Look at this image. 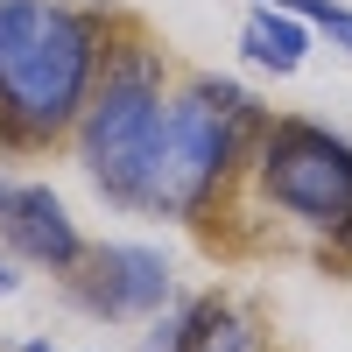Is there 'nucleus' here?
I'll return each mask as SVG.
<instances>
[{
  "mask_svg": "<svg viewBox=\"0 0 352 352\" xmlns=\"http://www.w3.org/2000/svg\"><path fill=\"white\" fill-rule=\"evenodd\" d=\"M99 78V21L64 0H0V120L21 141L64 134Z\"/></svg>",
  "mask_w": 352,
  "mask_h": 352,
  "instance_id": "nucleus-1",
  "label": "nucleus"
},
{
  "mask_svg": "<svg viewBox=\"0 0 352 352\" xmlns=\"http://www.w3.org/2000/svg\"><path fill=\"white\" fill-rule=\"evenodd\" d=\"M247 120H254V99L240 85H219V78H197L190 92L162 99L155 134L134 162L127 204L134 212H162V219H190L219 190V176L232 169Z\"/></svg>",
  "mask_w": 352,
  "mask_h": 352,
  "instance_id": "nucleus-2",
  "label": "nucleus"
},
{
  "mask_svg": "<svg viewBox=\"0 0 352 352\" xmlns=\"http://www.w3.org/2000/svg\"><path fill=\"white\" fill-rule=\"evenodd\" d=\"M155 113H162V71L148 50H120L106 56V78H92V99L78 113V148H85V169L92 184L127 204V184H134V162L155 134Z\"/></svg>",
  "mask_w": 352,
  "mask_h": 352,
  "instance_id": "nucleus-3",
  "label": "nucleus"
},
{
  "mask_svg": "<svg viewBox=\"0 0 352 352\" xmlns=\"http://www.w3.org/2000/svg\"><path fill=\"white\" fill-rule=\"evenodd\" d=\"M261 190L303 226H338L352 219V141L310 120H275L261 141Z\"/></svg>",
  "mask_w": 352,
  "mask_h": 352,
  "instance_id": "nucleus-4",
  "label": "nucleus"
},
{
  "mask_svg": "<svg viewBox=\"0 0 352 352\" xmlns=\"http://www.w3.org/2000/svg\"><path fill=\"white\" fill-rule=\"evenodd\" d=\"M71 275H78V303L99 317H148L169 303V261L155 247H127V240L85 247Z\"/></svg>",
  "mask_w": 352,
  "mask_h": 352,
  "instance_id": "nucleus-5",
  "label": "nucleus"
},
{
  "mask_svg": "<svg viewBox=\"0 0 352 352\" xmlns=\"http://www.w3.org/2000/svg\"><path fill=\"white\" fill-rule=\"evenodd\" d=\"M0 232H8V247L21 261H36V268H50V275H71L85 261V240H78V226L64 212V197L43 190V184H14L8 190V204H0Z\"/></svg>",
  "mask_w": 352,
  "mask_h": 352,
  "instance_id": "nucleus-6",
  "label": "nucleus"
},
{
  "mask_svg": "<svg viewBox=\"0 0 352 352\" xmlns=\"http://www.w3.org/2000/svg\"><path fill=\"white\" fill-rule=\"evenodd\" d=\"M176 352H261V338H254V324H247L232 303L197 296V303H184V331H176Z\"/></svg>",
  "mask_w": 352,
  "mask_h": 352,
  "instance_id": "nucleus-7",
  "label": "nucleus"
},
{
  "mask_svg": "<svg viewBox=\"0 0 352 352\" xmlns=\"http://www.w3.org/2000/svg\"><path fill=\"white\" fill-rule=\"evenodd\" d=\"M240 50L254 56V64H268V71H296L303 50H310V36H303V21L289 8H254L247 28H240Z\"/></svg>",
  "mask_w": 352,
  "mask_h": 352,
  "instance_id": "nucleus-8",
  "label": "nucleus"
},
{
  "mask_svg": "<svg viewBox=\"0 0 352 352\" xmlns=\"http://www.w3.org/2000/svg\"><path fill=\"white\" fill-rule=\"evenodd\" d=\"M268 8H289L296 21L324 28L331 43H345V50H352V8H338V0H268Z\"/></svg>",
  "mask_w": 352,
  "mask_h": 352,
  "instance_id": "nucleus-9",
  "label": "nucleus"
},
{
  "mask_svg": "<svg viewBox=\"0 0 352 352\" xmlns=\"http://www.w3.org/2000/svg\"><path fill=\"white\" fill-rule=\"evenodd\" d=\"M176 331H184V310H169L162 324L148 331V345H141V352H176Z\"/></svg>",
  "mask_w": 352,
  "mask_h": 352,
  "instance_id": "nucleus-10",
  "label": "nucleus"
},
{
  "mask_svg": "<svg viewBox=\"0 0 352 352\" xmlns=\"http://www.w3.org/2000/svg\"><path fill=\"white\" fill-rule=\"evenodd\" d=\"M14 289H21V275H14V261L0 254V296H14Z\"/></svg>",
  "mask_w": 352,
  "mask_h": 352,
  "instance_id": "nucleus-11",
  "label": "nucleus"
},
{
  "mask_svg": "<svg viewBox=\"0 0 352 352\" xmlns=\"http://www.w3.org/2000/svg\"><path fill=\"white\" fill-rule=\"evenodd\" d=\"M331 240H338V254H352V219H338V226H331Z\"/></svg>",
  "mask_w": 352,
  "mask_h": 352,
  "instance_id": "nucleus-12",
  "label": "nucleus"
},
{
  "mask_svg": "<svg viewBox=\"0 0 352 352\" xmlns=\"http://www.w3.org/2000/svg\"><path fill=\"white\" fill-rule=\"evenodd\" d=\"M21 352H56V345H43V338H28V345H21Z\"/></svg>",
  "mask_w": 352,
  "mask_h": 352,
  "instance_id": "nucleus-13",
  "label": "nucleus"
},
{
  "mask_svg": "<svg viewBox=\"0 0 352 352\" xmlns=\"http://www.w3.org/2000/svg\"><path fill=\"white\" fill-rule=\"evenodd\" d=\"M8 190H14V184H8V176H0V204H8Z\"/></svg>",
  "mask_w": 352,
  "mask_h": 352,
  "instance_id": "nucleus-14",
  "label": "nucleus"
}]
</instances>
